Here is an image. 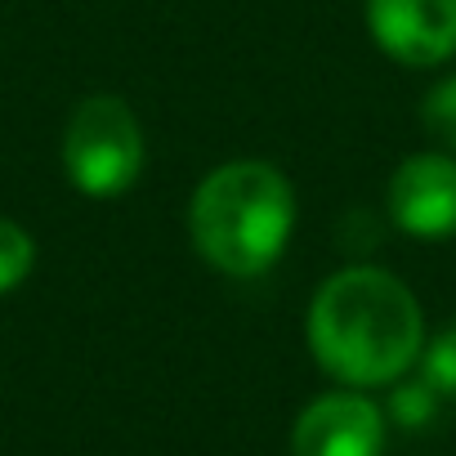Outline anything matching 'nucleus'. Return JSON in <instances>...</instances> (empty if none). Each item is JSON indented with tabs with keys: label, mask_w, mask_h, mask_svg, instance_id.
Listing matches in <instances>:
<instances>
[{
	"label": "nucleus",
	"mask_w": 456,
	"mask_h": 456,
	"mask_svg": "<svg viewBox=\"0 0 456 456\" xmlns=\"http://www.w3.org/2000/svg\"><path fill=\"white\" fill-rule=\"evenodd\" d=\"M420 130L443 152H456V72L438 77L425 90V99H420Z\"/></svg>",
	"instance_id": "nucleus-9"
},
{
	"label": "nucleus",
	"mask_w": 456,
	"mask_h": 456,
	"mask_svg": "<svg viewBox=\"0 0 456 456\" xmlns=\"http://www.w3.org/2000/svg\"><path fill=\"white\" fill-rule=\"evenodd\" d=\"M385 215L398 233L420 242L456 238V152L425 148L403 157L385 188Z\"/></svg>",
	"instance_id": "nucleus-4"
},
{
	"label": "nucleus",
	"mask_w": 456,
	"mask_h": 456,
	"mask_svg": "<svg viewBox=\"0 0 456 456\" xmlns=\"http://www.w3.org/2000/svg\"><path fill=\"white\" fill-rule=\"evenodd\" d=\"M37 269V238L10 215H0V296L19 291Z\"/></svg>",
	"instance_id": "nucleus-8"
},
{
	"label": "nucleus",
	"mask_w": 456,
	"mask_h": 456,
	"mask_svg": "<svg viewBox=\"0 0 456 456\" xmlns=\"http://www.w3.org/2000/svg\"><path fill=\"white\" fill-rule=\"evenodd\" d=\"M305 340L336 385L389 389L425 349V314L398 273L380 265H349L314 291Z\"/></svg>",
	"instance_id": "nucleus-1"
},
{
	"label": "nucleus",
	"mask_w": 456,
	"mask_h": 456,
	"mask_svg": "<svg viewBox=\"0 0 456 456\" xmlns=\"http://www.w3.org/2000/svg\"><path fill=\"white\" fill-rule=\"evenodd\" d=\"M416 376L438 389V398H456V322L434 331L416 358Z\"/></svg>",
	"instance_id": "nucleus-10"
},
{
	"label": "nucleus",
	"mask_w": 456,
	"mask_h": 456,
	"mask_svg": "<svg viewBox=\"0 0 456 456\" xmlns=\"http://www.w3.org/2000/svg\"><path fill=\"white\" fill-rule=\"evenodd\" d=\"M188 233L215 273L260 278L296 233V188L273 161H224L188 201Z\"/></svg>",
	"instance_id": "nucleus-2"
},
{
	"label": "nucleus",
	"mask_w": 456,
	"mask_h": 456,
	"mask_svg": "<svg viewBox=\"0 0 456 456\" xmlns=\"http://www.w3.org/2000/svg\"><path fill=\"white\" fill-rule=\"evenodd\" d=\"M389 416L367 389H327L291 425V456H385Z\"/></svg>",
	"instance_id": "nucleus-5"
},
{
	"label": "nucleus",
	"mask_w": 456,
	"mask_h": 456,
	"mask_svg": "<svg viewBox=\"0 0 456 456\" xmlns=\"http://www.w3.org/2000/svg\"><path fill=\"white\" fill-rule=\"evenodd\" d=\"M367 32L403 68L456 59V0H367Z\"/></svg>",
	"instance_id": "nucleus-6"
},
{
	"label": "nucleus",
	"mask_w": 456,
	"mask_h": 456,
	"mask_svg": "<svg viewBox=\"0 0 456 456\" xmlns=\"http://www.w3.org/2000/svg\"><path fill=\"white\" fill-rule=\"evenodd\" d=\"M438 407H443V398H438V389H429L420 376H403V380H394L389 385V403H385V416L398 425V429H429L434 420H438Z\"/></svg>",
	"instance_id": "nucleus-7"
},
{
	"label": "nucleus",
	"mask_w": 456,
	"mask_h": 456,
	"mask_svg": "<svg viewBox=\"0 0 456 456\" xmlns=\"http://www.w3.org/2000/svg\"><path fill=\"white\" fill-rule=\"evenodd\" d=\"M148 148L134 108L121 94H90L77 103L63 130V175L77 192L108 201L134 188Z\"/></svg>",
	"instance_id": "nucleus-3"
}]
</instances>
